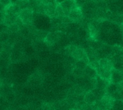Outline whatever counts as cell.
Returning <instances> with one entry per match:
<instances>
[{
    "mask_svg": "<svg viewBox=\"0 0 123 110\" xmlns=\"http://www.w3.org/2000/svg\"><path fill=\"white\" fill-rule=\"evenodd\" d=\"M0 3L2 4L6 8L8 7L9 6H10L12 4L11 0H0Z\"/></svg>",
    "mask_w": 123,
    "mask_h": 110,
    "instance_id": "19",
    "label": "cell"
},
{
    "mask_svg": "<svg viewBox=\"0 0 123 110\" xmlns=\"http://www.w3.org/2000/svg\"><path fill=\"white\" fill-rule=\"evenodd\" d=\"M106 89H99V88H94L92 90V92L93 93V94L95 96V97L97 98V100H101L102 98L107 94L105 92Z\"/></svg>",
    "mask_w": 123,
    "mask_h": 110,
    "instance_id": "12",
    "label": "cell"
},
{
    "mask_svg": "<svg viewBox=\"0 0 123 110\" xmlns=\"http://www.w3.org/2000/svg\"><path fill=\"white\" fill-rule=\"evenodd\" d=\"M84 74L90 79H96V78L97 77V73L95 69H94L93 67H92L90 65L89 66H86V68L84 70Z\"/></svg>",
    "mask_w": 123,
    "mask_h": 110,
    "instance_id": "6",
    "label": "cell"
},
{
    "mask_svg": "<svg viewBox=\"0 0 123 110\" xmlns=\"http://www.w3.org/2000/svg\"><path fill=\"white\" fill-rule=\"evenodd\" d=\"M19 17L24 24H29L32 21L33 11L29 8L22 9L19 13Z\"/></svg>",
    "mask_w": 123,
    "mask_h": 110,
    "instance_id": "1",
    "label": "cell"
},
{
    "mask_svg": "<svg viewBox=\"0 0 123 110\" xmlns=\"http://www.w3.org/2000/svg\"><path fill=\"white\" fill-rule=\"evenodd\" d=\"M19 27L20 26L17 24L13 23L8 26V31H11L12 33H17L19 30Z\"/></svg>",
    "mask_w": 123,
    "mask_h": 110,
    "instance_id": "15",
    "label": "cell"
},
{
    "mask_svg": "<svg viewBox=\"0 0 123 110\" xmlns=\"http://www.w3.org/2000/svg\"><path fill=\"white\" fill-rule=\"evenodd\" d=\"M57 4L58 3L55 1L49 2L47 4H45V14L50 16H53L55 14V11Z\"/></svg>",
    "mask_w": 123,
    "mask_h": 110,
    "instance_id": "9",
    "label": "cell"
},
{
    "mask_svg": "<svg viewBox=\"0 0 123 110\" xmlns=\"http://www.w3.org/2000/svg\"><path fill=\"white\" fill-rule=\"evenodd\" d=\"M6 11V7L2 4L0 3V13H1L3 11Z\"/></svg>",
    "mask_w": 123,
    "mask_h": 110,
    "instance_id": "20",
    "label": "cell"
},
{
    "mask_svg": "<svg viewBox=\"0 0 123 110\" xmlns=\"http://www.w3.org/2000/svg\"><path fill=\"white\" fill-rule=\"evenodd\" d=\"M65 16V14L63 11V9L61 6L60 4H57L56 8H55V14L53 16L55 17H63Z\"/></svg>",
    "mask_w": 123,
    "mask_h": 110,
    "instance_id": "14",
    "label": "cell"
},
{
    "mask_svg": "<svg viewBox=\"0 0 123 110\" xmlns=\"http://www.w3.org/2000/svg\"><path fill=\"white\" fill-rule=\"evenodd\" d=\"M55 39H56V35L54 33H50V34H48L46 36V38H45L46 42L48 43H50V44H53L55 42Z\"/></svg>",
    "mask_w": 123,
    "mask_h": 110,
    "instance_id": "16",
    "label": "cell"
},
{
    "mask_svg": "<svg viewBox=\"0 0 123 110\" xmlns=\"http://www.w3.org/2000/svg\"><path fill=\"white\" fill-rule=\"evenodd\" d=\"M55 1L58 4H61V3L62 1H63L64 0H55Z\"/></svg>",
    "mask_w": 123,
    "mask_h": 110,
    "instance_id": "22",
    "label": "cell"
},
{
    "mask_svg": "<svg viewBox=\"0 0 123 110\" xmlns=\"http://www.w3.org/2000/svg\"><path fill=\"white\" fill-rule=\"evenodd\" d=\"M19 15L17 14H6L3 20V22L4 24H6L7 26L15 23L17 19L18 18Z\"/></svg>",
    "mask_w": 123,
    "mask_h": 110,
    "instance_id": "10",
    "label": "cell"
},
{
    "mask_svg": "<svg viewBox=\"0 0 123 110\" xmlns=\"http://www.w3.org/2000/svg\"><path fill=\"white\" fill-rule=\"evenodd\" d=\"M8 31V26L4 22L0 23V33L7 32Z\"/></svg>",
    "mask_w": 123,
    "mask_h": 110,
    "instance_id": "18",
    "label": "cell"
},
{
    "mask_svg": "<svg viewBox=\"0 0 123 110\" xmlns=\"http://www.w3.org/2000/svg\"><path fill=\"white\" fill-rule=\"evenodd\" d=\"M100 101H101L100 107L102 106V107L104 109L112 108L114 102H115L114 99L112 97V96H110V94H107L102 98V100Z\"/></svg>",
    "mask_w": 123,
    "mask_h": 110,
    "instance_id": "4",
    "label": "cell"
},
{
    "mask_svg": "<svg viewBox=\"0 0 123 110\" xmlns=\"http://www.w3.org/2000/svg\"><path fill=\"white\" fill-rule=\"evenodd\" d=\"M68 16L74 21H79L82 18V11L80 7H76L71 9L70 13L68 14Z\"/></svg>",
    "mask_w": 123,
    "mask_h": 110,
    "instance_id": "5",
    "label": "cell"
},
{
    "mask_svg": "<svg viewBox=\"0 0 123 110\" xmlns=\"http://www.w3.org/2000/svg\"><path fill=\"white\" fill-rule=\"evenodd\" d=\"M21 11L20 8L17 4H11L8 7L6 8V14H17L19 15V11Z\"/></svg>",
    "mask_w": 123,
    "mask_h": 110,
    "instance_id": "11",
    "label": "cell"
},
{
    "mask_svg": "<svg viewBox=\"0 0 123 110\" xmlns=\"http://www.w3.org/2000/svg\"><path fill=\"white\" fill-rule=\"evenodd\" d=\"M111 82L114 84H120L123 82V69H115L113 68L111 74Z\"/></svg>",
    "mask_w": 123,
    "mask_h": 110,
    "instance_id": "2",
    "label": "cell"
},
{
    "mask_svg": "<svg viewBox=\"0 0 123 110\" xmlns=\"http://www.w3.org/2000/svg\"><path fill=\"white\" fill-rule=\"evenodd\" d=\"M9 39V34L7 32L0 33V42H6Z\"/></svg>",
    "mask_w": 123,
    "mask_h": 110,
    "instance_id": "17",
    "label": "cell"
},
{
    "mask_svg": "<svg viewBox=\"0 0 123 110\" xmlns=\"http://www.w3.org/2000/svg\"><path fill=\"white\" fill-rule=\"evenodd\" d=\"M18 1H19V0H11L12 4H16Z\"/></svg>",
    "mask_w": 123,
    "mask_h": 110,
    "instance_id": "21",
    "label": "cell"
},
{
    "mask_svg": "<svg viewBox=\"0 0 123 110\" xmlns=\"http://www.w3.org/2000/svg\"><path fill=\"white\" fill-rule=\"evenodd\" d=\"M97 75H98L100 78H102V79H103L110 81V79H111L112 71H110V70H107V69L101 68V67H99L97 69Z\"/></svg>",
    "mask_w": 123,
    "mask_h": 110,
    "instance_id": "7",
    "label": "cell"
},
{
    "mask_svg": "<svg viewBox=\"0 0 123 110\" xmlns=\"http://www.w3.org/2000/svg\"><path fill=\"white\" fill-rule=\"evenodd\" d=\"M99 67L101 68H103V69H107L110 71H112L114 68L112 62L107 58L101 59L99 61Z\"/></svg>",
    "mask_w": 123,
    "mask_h": 110,
    "instance_id": "8",
    "label": "cell"
},
{
    "mask_svg": "<svg viewBox=\"0 0 123 110\" xmlns=\"http://www.w3.org/2000/svg\"><path fill=\"white\" fill-rule=\"evenodd\" d=\"M60 4L63 9L65 16H68L71 9H73L74 8L79 7L75 3V0H64Z\"/></svg>",
    "mask_w": 123,
    "mask_h": 110,
    "instance_id": "3",
    "label": "cell"
},
{
    "mask_svg": "<svg viewBox=\"0 0 123 110\" xmlns=\"http://www.w3.org/2000/svg\"><path fill=\"white\" fill-rule=\"evenodd\" d=\"M84 101H85V102L87 103V104L93 105V104H94V103L97 101V98L95 97V96L93 94V93L91 92H88V93L85 95V97H84Z\"/></svg>",
    "mask_w": 123,
    "mask_h": 110,
    "instance_id": "13",
    "label": "cell"
}]
</instances>
